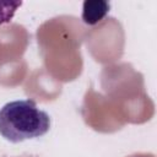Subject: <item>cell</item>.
Listing matches in <instances>:
<instances>
[{
  "label": "cell",
  "instance_id": "obj_1",
  "mask_svg": "<svg viewBox=\"0 0 157 157\" xmlns=\"http://www.w3.org/2000/svg\"><path fill=\"white\" fill-rule=\"evenodd\" d=\"M50 126V115L31 98L10 101L0 108V135L11 144L39 139Z\"/></svg>",
  "mask_w": 157,
  "mask_h": 157
},
{
  "label": "cell",
  "instance_id": "obj_2",
  "mask_svg": "<svg viewBox=\"0 0 157 157\" xmlns=\"http://www.w3.org/2000/svg\"><path fill=\"white\" fill-rule=\"evenodd\" d=\"M110 11V4L104 0H86L82 4V21L88 26H94L104 20Z\"/></svg>",
  "mask_w": 157,
  "mask_h": 157
},
{
  "label": "cell",
  "instance_id": "obj_3",
  "mask_svg": "<svg viewBox=\"0 0 157 157\" xmlns=\"http://www.w3.org/2000/svg\"><path fill=\"white\" fill-rule=\"evenodd\" d=\"M21 5H22L21 1L20 2H6V4L0 2V25L9 23L12 20L16 10L21 7Z\"/></svg>",
  "mask_w": 157,
  "mask_h": 157
},
{
  "label": "cell",
  "instance_id": "obj_4",
  "mask_svg": "<svg viewBox=\"0 0 157 157\" xmlns=\"http://www.w3.org/2000/svg\"><path fill=\"white\" fill-rule=\"evenodd\" d=\"M0 157H38L31 153H18V155H1Z\"/></svg>",
  "mask_w": 157,
  "mask_h": 157
}]
</instances>
